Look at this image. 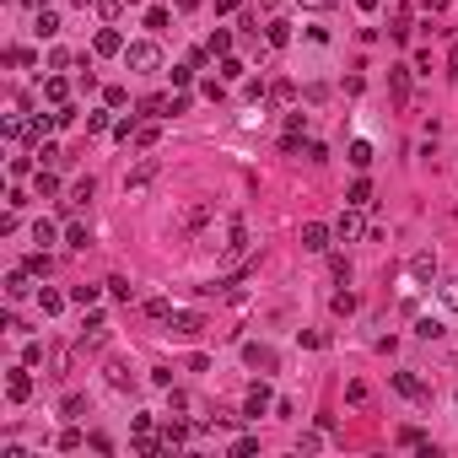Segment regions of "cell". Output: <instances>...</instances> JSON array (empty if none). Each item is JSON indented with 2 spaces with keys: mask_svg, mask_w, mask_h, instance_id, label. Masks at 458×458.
Masks as SVG:
<instances>
[{
  "mask_svg": "<svg viewBox=\"0 0 458 458\" xmlns=\"http://www.w3.org/2000/svg\"><path fill=\"white\" fill-rule=\"evenodd\" d=\"M92 189H97V184H92V178H81V184L70 189V205H86V200H92Z\"/></svg>",
  "mask_w": 458,
  "mask_h": 458,
  "instance_id": "34",
  "label": "cell"
},
{
  "mask_svg": "<svg viewBox=\"0 0 458 458\" xmlns=\"http://www.w3.org/2000/svg\"><path fill=\"white\" fill-rule=\"evenodd\" d=\"M151 178H157V162H141V167H135V173L125 178V189H146Z\"/></svg>",
  "mask_w": 458,
  "mask_h": 458,
  "instance_id": "22",
  "label": "cell"
},
{
  "mask_svg": "<svg viewBox=\"0 0 458 458\" xmlns=\"http://www.w3.org/2000/svg\"><path fill=\"white\" fill-rule=\"evenodd\" d=\"M167 22H173L167 6H151V11H146V27H151V33H167Z\"/></svg>",
  "mask_w": 458,
  "mask_h": 458,
  "instance_id": "25",
  "label": "cell"
},
{
  "mask_svg": "<svg viewBox=\"0 0 458 458\" xmlns=\"http://www.w3.org/2000/svg\"><path fill=\"white\" fill-rule=\"evenodd\" d=\"M302 6H313V11H324V6H329V0H302Z\"/></svg>",
  "mask_w": 458,
  "mask_h": 458,
  "instance_id": "49",
  "label": "cell"
},
{
  "mask_svg": "<svg viewBox=\"0 0 458 458\" xmlns=\"http://www.w3.org/2000/svg\"><path fill=\"white\" fill-rule=\"evenodd\" d=\"M448 76H458V43H453V70H448Z\"/></svg>",
  "mask_w": 458,
  "mask_h": 458,
  "instance_id": "51",
  "label": "cell"
},
{
  "mask_svg": "<svg viewBox=\"0 0 458 458\" xmlns=\"http://www.w3.org/2000/svg\"><path fill=\"white\" fill-rule=\"evenodd\" d=\"M125 65L135 76H151V70H162V49L151 38H135V43H125Z\"/></svg>",
  "mask_w": 458,
  "mask_h": 458,
  "instance_id": "1",
  "label": "cell"
},
{
  "mask_svg": "<svg viewBox=\"0 0 458 458\" xmlns=\"http://www.w3.org/2000/svg\"><path fill=\"white\" fill-rule=\"evenodd\" d=\"M141 113H151V119H167V97H146V103H141Z\"/></svg>",
  "mask_w": 458,
  "mask_h": 458,
  "instance_id": "35",
  "label": "cell"
},
{
  "mask_svg": "<svg viewBox=\"0 0 458 458\" xmlns=\"http://www.w3.org/2000/svg\"><path fill=\"white\" fill-rule=\"evenodd\" d=\"M135 146H141V151L157 146V125H141V129H135Z\"/></svg>",
  "mask_w": 458,
  "mask_h": 458,
  "instance_id": "38",
  "label": "cell"
},
{
  "mask_svg": "<svg viewBox=\"0 0 458 458\" xmlns=\"http://www.w3.org/2000/svg\"><path fill=\"white\" fill-rule=\"evenodd\" d=\"M43 97H49L54 108H65L70 103V81H65V76H49V81H43Z\"/></svg>",
  "mask_w": 458,
  "mask_h": 458,
  "instance_id": "13",
  "label": "cell"
},
{
  "mask_svg": "<svg viewBox=\"0 0 458 458\" xmlns=\"http://www.w3.org/2000/svg\"><path fill=\"white\" fill-rule=\"evenodd\" d=\"M125 6H141V0H125Z\"/></svg>",
  "mask_w": 458,
  "mask_h": 458,
  "instance_id": "53",
  "label": "cell"
},
{
  "mask_svg": "<svg viewBox=\"0 0 458 458\" xmlns=\"http://www.w3.org/2000/svg\"><path fill=\"white\" fill-rule=\"evenodd\" d=\"M367 232H372V227H367V210H361V205L340 210V221H334V237H340V243H356V237H367Z\"/></svg>",
  "mask_w": 458,
  "mask_h": 458,
  "instance_id": "2",
  "label": "cell"
},
{
  "mask_svg": "<svg viewBox=\"0 0 458 458\" xmlns=\"http://www.w3.org/2000/svg\"><path fill=\"white\" fill-rule=\"evenodd\" d=\"M318 448H324V432H302L297 437V453H318Z\"/></svg>",
  "mask_w": 458,
  "mask_h": 458,
  "instance_id": "31",
  "label": "cell"
},
{
  "mask_svg": "<svg viewBox=\"0 0 458 458\" xmlns=\"http://www.w3.org/2000/svg\"><path fill=\"white\" fill-rule=\"evenodd\" d=\"M345 205H361V210H367V205H372V184H367V178H356L351 194H345Z\"/></svg>",
  "mask_w": 458,
  "mask_h": 458,
  "instance_id": "18",
  "label": "cell"
},
{
  "mask_svg": "<svg viewBox=\"0 0 458 458\" xmlns=\"http://www.w3.org/2000/svg\"><path fill=\"white\" fill-rule=\"evenodd\" d=\"M356 6H361V11H377V0H356Z\"/></svg>",
  "mask_w": 458,
  "mask_h": 458,
  "instance_id": "50",
  "label": "cell"
},
{
  "mask_svg": "<svg viewBox=\"0 0 458 458\" xmlns=\"http://www.w3.org/2000/svg\"><path fill=\"white\" fill-rule=\"evenodd\" d=\"M22 361H27V367H38V361H43V345H38V340H27V351H22Z\"/></svg>",
  "mask_w": 458,
  "mask_h": 458,
  "instance_id": "43",
  "label": "cell"
},
{
  "mask_svg": "<svg viewBox=\"0 0 458 458\" xmlns=\"http://www.w3.org/2000/svg\"><path fill=\"white\" fill-rule=\"evenodd\" d=\"M108 292H113V297H119V302H129V297H135V286H129V281H125V275H113V281H108Z\"/></svg>",
  "mask_w": 458,
  "mask_h": 458,
  "instance_id": "33",
  "label": "cell"
},
{
  "mask_svg": "<svg viewBox=\"0 0 458 458\" xmlns=\"http://www.w3.org/2000/svg\"><path fill=\"white\" fill-rule=\"evenodd\" d=\"M81 442H86V437H81V432H76V426H70V432H60V448H65V453H76Z\"/></svg>",
  "mask_w": 458,
  "mask_h": 458,
  "instance_id": "41",
  "label": "cell"
},
{
  "mask_svg": "<svg viewBox=\"0 0 458 458\" xmlns=\"http://www.w3.org/2000/svg\"><path fill=\"white\" fill-rule=\"evenodd\" d=\"M135 129H141L135 119H119V125H113V135H119V141H135Z\"/></svg>",
  "mask_w": 458,
  "mask_h": 458,
  "instance_id": "46",
  "label": "cell"
},
{
  "mask_svg": "<svg viewBox=\"0 0 458 458\" xmlns=\"http://www.w3.org/2000/svg\"><path fill=\"white\" fill-rule=\"evenodd\" d=\"M232 453H243V458L259 453V437H237V442H232Z\"/></svg>",
  "mask_w": 458,
  "mask_h": 458,
  "instance_id": "45",
  "label": "cell"
},
{
  "mask_svg": "<svg viewBox=\"0 0 458 458\" xmlns=\"http://www.w3.org/2000/svg\"><path fill=\"white\" fill-rule=\"evenodd\" d=\"M237 6H243V0H216V11H221V17H232Z\"/></svg>",
  "mask_w": 458,
  "mask_h": 458,
  "instance_id": "47",
  "label": "cell"
},
{
  "mask_svg": "<svg viewBox=\"0 0 458 458\" xmlns=\"http://www.w3.org/2000/svg\"><path fill=\"white\" fill-rule=\"evenodd\" d=\"M33 33H38V38H54V33H60V11H49V6H43L38 17H33Z\"/></svg>",
  "mask_w": 458,
  "mask_h": 458,
  "instance_id": "15",
  "label": "cell"
},
{
  "mask_svg": "<svg viewBox=\"0 0 458 458\" xmlns=\"http://www.w3.org/2000/svg\"><path fill=\"white\" fill-rule=\"evenodd\" d=\"M184 442H189V420H173V416H167V426H162V453L184 448Z\"/></svg>",
  "mask_w": 458,
  "mask_h": 458,
  "instance_id": "11",
  "label": "cell"
},
{
  "mask_svg": "<svg viewBox=\"0 0 458 458\" xmlns=\"http://www.w3.org/2000/svg\"><path fill=\"white\" fill-rule=\"evenodd\" d=\"M6 394H11V404H27V399H33V372H27V361H22V367H11V377H6Z\"/></svg>",
  "mask_w": 458,
  "mask_h": 458,
  "instance_id": "4",
  "label": "cell"
},
{
  "mask_svg": "<svg viewBox=\"0 0 458 458\" xmlns=\"http://www.w3.org/2000/svg\"><path fill=\"white\" fill-rule=\"evenodd\" d=\"M442 308L458 313V275H453V281H442Z\"/></svg>",
  "mask_w": 458,
  "mask_h": 458,
  "instance_id": "32",
  "label": "cell"
},
{
  "mask_svg": "<svg viewBox=\"0 0 458 458\" xmlns=\"http://www.w3.org/2000/svg\"><path fill=\"white\" fill-rule=\"evenodd\" d=\"M22 6H33V11H43V0H22Z\"/></svg>",
  "mask_w": 458,
  "mask_h": 458,
  "instance_id": "52",
  "label": "cell"
},
{
  "mask_svg": "<svg viewBox=\"0 0 458 458\" xmlns=\"http://www.w3.org/2000/svg\"><path fill=\"white\" fill-rule=\"evenodd\" d=\"M108 383H113V388H129L135 377H129V367H125V361H108Z\"/></svg>",
  "mask_w": 458,
  "mask_h": 458,
  "instance_id": "26",
  "label": "cell"
},
{
  "mask_svg": "<svg viewBox=\"0 0 458 458\" xmlns=\"http://www.w3.org/2000/svg\"><path fill=\"white\" fill-rule=\"evenodd\" d=\"M167 334L194 340V334H205V318H200V313H173V318H167Z\"/></svg>",
  "mask_w": 458,
  "mask_h": 458,
  "instance_id": "5",
  "label": "cell"
},
{
  "mask_svg": "<svg viewBox=\"0 0 458 458\" xmlns=\"http://www.w3.org/2000/svg\"><path fill=\"white\" fill-rule=\"evenodd\" d=\"M394 388H399L404 399H426V383H420L416 372H394Z\"/></svg>",
  "mask_w": 458,
  "mask_h": 458,
  "instance_id": "14",
  "label": "cell"
},
{
  "mask_svg": "<svg viewBox=\"0 0 458 458\" xmlns=\"http://www.w3.org/2000/svg\"><path fill=\"white\" fill-rule=\"evenodd\" d=\"M27 292H33V270L22 264V270H11V275H6V297H11V302H22Z\"/></svg>",
  "mask_w": 458,
  "mask_h": 458,
  "instance_id": "10",
  "label": "cell"
},
{
  "mask_svg": "<svg viewBox=\"0 0 458 458\" xmlns=\"http://www.w3.org/2000/svg\"><path fill=\"white\" fill-rule=\"evenodd\" d=\"M146 318L167 324V318H173V302H167V297H146Z\"/></svg>",
  "mask_w": 458,
  "mask_h": 458,
  "instance_id": "24",
  "label": "cell"
},
{
  "mask_svg": "<svg viewBox=\"0 0 458 458\" xmlns=\"http://www.w3.org/2000/svg\"><path fill=\"white\" fill-rule=\"evenodd\" d=\"M205 49H210V54H232V33H227V27H216Z\"/></svg>",
  "mask_w": 458,
  "mask_h": 458,
  "instance_id": "27",
  "label": "cell"
},
{
  "mask_svg": "<svg viewBox=\"0 0 458 458\" xmlns=\"http://www.w3.org/2000/svg\"><path fill=\"white\" fill-rule=\"evenodd\" d=\"M410 281L432 286V281H437V253H416V259H410Z\"/></svg>",
  "mask_w": 458,
  "mask_h": 458,
  "instance_id": "9",
  "label": "cell"
},
{
  "mask_svg": "<svg viewBox=\"0 0 458 458\" xmlns=\"http://www.w3.org/2000/svg\"><path fill=\"white\" fill-rule=\"evenodd\" d=\"M345 157H351V167H361V173L372 167V146H367V141H351V151H345Z\"/></svg>",
  "mask_w": 458,
  "mask_h": 458,
  "instance_id": "21",
  "label": "cell"
},
{
  "mask_svg": "<svg viewBox=\"0 0 458 458\" xmlns=\"http://www.w3.org/2000/svg\"><path fill=\"white\" fill-rule=\"evenodd\" d=\"M367 399H372V388H367V383H345V404H356V410H361Z\"/></svg>",
  "mask_w": 458,
  "mask_h": 458,
  "instance_id": "28",
  "label": "cell"
},
{
  "mask_svg": "<svg viewBox=\"0 0 458 458\" xmlns=\"http://www.w3.org/2000/svg\"><path fill=\"white\" fill-rule=\"evenodd\" d=\"M329 237H334V227L308 221V227H302V248H308V253H324V248H329Z\"/></svg>",
  "mask_w": 458,
  "mask_h": 458,
  "instance_id": "8",
  "label": "cell"
},
{
  "mask_svg": "<svg viewBox=\"0 0 458 458\" xmlns=\"http://www.w3.org/2000/svg\"><path fill=\"white\" fill-rule=\"evenodd\" d=\"M416 334H420V340H437V334H442V324H437V318H420V324H416Z\"/></svg>",
  "mask_w": 458,
  "mask_h": 458,
  "instance_id": "40",
  "label": "cell"
},
{
  "mask_svg": "<svg viewBox=\"0 0 458 458\" xmlns=\"http://www.w3.org/2000/svg\"><path fill=\"white\" fill-rule=\"evenodd\" d=\"M270 97H275V103H292L297 86H292V81H275V86H270Z\"/></svg>",
  "mask_w": 458,
  "mask_h": 458,
  "instance_id": "36",
  "label": "cell"
},
{
  "mask_svg": "<svg viewBox=\"0 0 458 458\" xmlns=\"http://www.w3.org/2000/svg\"><path fill=\"white\" fill-rule=\"evenodd\" d=\"M243 253H248V221H237V216H232V221H227V243H221V259L237 264Z\"/></svg>",
  "mask_w": 458,
  "mask_h": 458,
  "instance_id": "3",
  "label": "cell"
},
{
  "mask_svg": "<svg viewBox=\"0 0 458 458\" xmlns=\"http://www.w3.org/2000/svg\"><path fill=\"white\" fill-rule=\"evenodd\" d=\"M243 361L259 367V372H275V351H270V345H243Z\"/></svg>",
  "mask_w": 458,
  "mask_h": 458,
  "instance_id": "12",
  "label": "cell"
},
{
  "mask_svg": "<svg viewBox=\"0 0 458 458\" xmlns=\"http://www.w3.org/2000/svg\"><path fill=\"white\" fill-rule=\"evenodd\" d=\"M33 189H38V200H49V194H60V178H54L49 167H38V178H33Z\"/></svg>",
  "mask_w": 458,
  "mask_h": 458,
  "instance_id": "20",
  "label": "cell"
},
{
  "mask_svg": "<svg viewBox=\"0 0 458 458\" xmlns=\"http://www.w3.org/2000/svg\"><path fill=\"white\" fill-rule=\"evenodd\" d=\"M221 81H243V60H232V54H221Z\"/></svg>",
  "mask_w": 458,
  "mask_h": 458,
  "instance_id": "30",
  "label": "cell"
},
{
  "mask_svg": "<svg viewBox=\"0 0 458 458\" xmlns=\"http://www.w3.org/2000/svg\"><path fill=\"white\" fill-rule=\"evenodd\" d=\"M388 81H394V97L404 103L410 97V65H388Z\"/></svg>",
  "mask_w": 458,
  "mask_h": 458,
  "instance_id": "16",
  "label": "cell"
},
{
  "mask_svg": "<svg viewBox=\"0 0 458 458\" xmlns=\"http://www.w3.org/2000/svg\"><path fill=\"white\" fill-rule=\"evenodd\" d=\"M38 308H43V318H54V313L65 308V297H60V292H49V286H38Z\"/></svg>",
  "mask_w": 458,
  "mask_h": 458,
  "instance_id": "23",
  "label": "cell"
},
{
  "mask_svg": "<svg viewBox=\"0 0 458 458\" xmlns=\"http://www.w3.org/2000/svg\"><path fill=\"white\" fill-rule=\"evenodd\" d=\"M65 243H70V248H86L92 237H86V227H70V232H65Z\"/></svg>",
  "mask_w": 458,
  "mask_h": 458,
  "instance_id": "42",
  "label": "cell"
},
{
  "mask_svg": "<svg viewBox=\"0 0 458 458\" xmlns=\"http://www.w3.org/2000/svg\"><path fill=\"white\" fill-rule=\"evenodd\" d=\"M270 404H275L270 383H253V388H248V399H243V416H253V420H259L264 410H270Z\"/></svg>",
  "mask_w": 458,
  "mask_h": 458,
  "instance_id": "7",
  "label": "cell"
},
{
  "mask_svg": "<svg viewBox=\"0 0 458 458\" xmlns=\"http://www.w3.org/2000/svg\"><path fill=\"white\" fill-rule=\"evenodd\" d=\"M264 38H270L275 49H286V43H292V22H281V17H275L270 27H264Z\"/></svg>",
  "mask_w": 458,
  "mask_h": 458,
  "instance_id": "17",
  "label": "cell"
},
{
  "mask_svg": "<svg viewBox=\"0 0 458 458\" xmlns=\"http://www.w3.org/2000/svg\"><path fill=\"white\" fill-rule=\"evenodd\" d=\"M97 297H103V286H76V292H70V302H76V308H92Z\"/></svg>",
  "mask_w": 458,
  "mask_h": 458,
  "instance_id": "29",
  "label": "cell"
},
{
  "mask_svg": "<svg viewBox=\"0 0 458 458\" xmlns=\"http://www.w3.org/2000/svg\"><path fill=\"white\" fill-rule=\"evenodd\" d=\"M151 383H157V388H173V367H151Z\"/></svg>",
  "mask_w": 458,
  "mask_h": 458,
  "instance_id": "44",
  "label": "cell"
},
{
  "mask_svg": "<svg viewBox=\"0 0 458 458\" xmlns=\"http://www.w3.org/2000/svg\"><path fill=\"white\" fill-rule=\"evenodd\" d=\"M420 6H426L432 17H437V11H448V0H420Z\"/></svg>",
  "mask_w": 458,
  "mask_h": 458,
  "instance_id": "48",
  "label": "cell"
},
{
  "mask_svg": "<svg viewBox=\"0 0 458 458\" xmlns=\"http://www.w3.org/2000/svg\"><path fill=\"white\" fill-rule=\"evenodd\" d=\"M399 448H426V437H420L416 426H404V432H399Z\"/></svg>",
  "mask_w": 458,
  "mask_h": 458,
  "instance_id": "39",
  "label": "cell"
},
{
  "mask_svg": "<svg viewBox=\"0 0 458 458\" xmlns=\"http://www.w3.org/2000/svg\"><path fill=\"white\" fill-rule=\"evenodd\" d=\"M33 60H38L33 49H6V65H33Z\"/></svg>",
  "mask_w": 458,
  "mask_h": 458,
  "instance_id": "37",
  "label": "cell"
},
{
  "mask_svg": "<svg viewBox=\"0 0 458 458\" xmlns=\"http://www.w3.org/2000/svg\"><path fill=\"white\" fill-rule=\"evenodd\" d=\"M54 237H60V227H54L49 216H38V221H33V243H43V248H49Z\"/></svg>",
  "mask_w": 458,
  "mask_h": 458,
  "instance_id": "19",
  "label": "cell"
},
{
  "mask_svg": "<svg viewBox=\"0 0 458 458\" xmlns=\"http://www.w3.org/2000/svg\"><path fill=\"white\" fill-rule=\"evenodd\" d=\"M92 54H125V33L119 27H97L92 33Z\"/></svg>",
  "mask_w": 458,
  "mask_h": 458,
  "instance_id": "6",
  "label": "cell"
}]
</instances>
